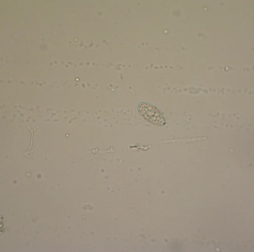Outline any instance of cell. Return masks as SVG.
Listing matches in <instances>:
<instances>
[{
  "label": "cell",
  "mask_w": 254,
  "mask_h": 252,
  "mask_svg": "<svg viewBox=\"0 0 254 252\" xmlns=\"http://www.w3.org/2000/svg\"><path fill=\"white\" fill-rule=\"evenodd\" d=\"M138 110L142 117L153 125L162 126L166 123L162 112L152 105L141 103L139 105Z\"/></svg>",
  "instance_id": "1"
}]
</instances>
